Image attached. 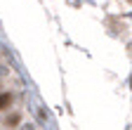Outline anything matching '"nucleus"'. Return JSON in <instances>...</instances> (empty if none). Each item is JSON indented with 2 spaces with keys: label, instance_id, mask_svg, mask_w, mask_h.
I'll return each instance as SVG.
<instances>
[{
  "label": "nucleus",
  "instance_id": "1",
  "mask_svg": "<svg viewBox=\"0 0 132 130\" xmlns=\"http://www.w3.org/2000/svg\"><path fill=\"white\" fill-rule=\"evenodd\" d=\"M12 106V95L10 92H0V111H5Z\"/></svg>",
  "mask_w": 132,
  "mask_h": 130
},
{
  "label": "nucleus",
  "instance_id": "3",
  "mask_svg": "<svg viewBox=\"0 0 132 130\" xmlns=\"http://www.w3.org/2000/svg\"><path fill=\"white\" fill-rule=\"evenodd\" d=\"M127 3H132V0H127Z\"/></svg>",
  "mask_w": 132,
  "mask_h": 130
},
{
  "label": "nucleus",
  "instance_id": "2",
  "mask_svg": "<svg viewBox=\"0 0 132 130\" xmlns=\"http://www.w3.org/2000/svg\"><path fill=\"white\" fill-rule=\"evenodd\" d=\"M19 121H21V116H19V113H10V116H7V121H5V125L14 128V125H19Z\"/></svg>",
  "mask_w": 132,
  "mask_h": 130
}]
</instances>
